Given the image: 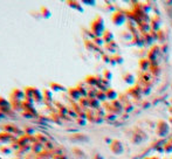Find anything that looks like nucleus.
Here are the masks:
<instances>
[{
  "mask_svg": "<svg viewBox=\"0 0 172 159\" xmlns=\"http://www.w3.org/2000/svg\"><path fill=\"white\" fill-rule=\"evenodd\" d=\"M11 102V106L14 111H24L22 109V101H19V100H10Z\"/></svg>",
  "mask_w": 172,
  "mask_h": 159,
  "instance_id": "3",
  "label": "nucleus"
},
{
  "mask_svg": "<svg viewBox=\"0 0 172 159\" xmlns=\"http://www.w3.org/2000/svg\"><path fill=\"white\" fill-rule=\"evenodd\" d=\"M0 133H1V132H0Z\"/></svg>",
  "mask_w": 172,
  "mask_h": 159,
  "instance_id": "18",
  "label": "nucleus"
},
{
  "mask_svg": "<svg viewBox=\"0 0 172 159\" xmlns=\"http://www.w3.org/2000/svg\"><path fill=\"white\" fill-rule=\"evenodd\" d=\"M32 151L35 153V155H40L42 151H43V144L41 143H35V144H32Z\"/></svg>",
  "mask_w": 172,
  "mask_h": 159,
  "instance_id": "7",
  "label": "nucleus"
},
{
  "mask_svg": "<svg viewBox=\"0 0 172 159\" xmlns=\"http://www.w3.org/2000/svg\"><path fill=\"white\" fill-rule=\"evenodd\" d=\"M36 136V139H38V142L41 143V144H46V143H48L49 140H48V138H47V136L46 134H43V133H36L35 134Z\"/></svg>",
  "mask_w": 172,
  "mask_h": 159,
  "instance_id": "10",
  "label": "nucleus"
},
{
  "mask_svg": "<svg viewBox=\"0 0 172 159\" xmlns=\"http://www.w3.org/2000/svg\"><path fill=\"white\" fill-rule=\"evenodd\" d=\"M0 159H2V158H1V157H0Z\"/></svg>",
  "mask_w": 172,
  "mask_h": 159,
  "instance_id": "17",
  "label": "nucleus"
},
{
  "mask_svg": "<svg viewBox=\"0 0 172 159\" xmlns=\"http://www.w3.org/2000/svg\"><path fill=\"white\" fill-rule=\"evenodd\" d=\"M11 151H12V149L10 147V146H1L0 147V152L1 153H11Z\"/></svg>",
  "mask_w": 172,
  "mask_h": 159,
  "instance_id": "14",
  "label": "nucleus"
},
{
  "mask_svg": "<svg viewBox=\"0 0 172 159\" xmlns=\"http://www.w3.org/2000/svg\"><path fill=\"white\" fill-rule=\"evenodd\" d=\"M33 100H34L35 103H41V102H43V95H42V91H41L40 89H38V88H35V90H34Z\"/></svg>",
  "mask_w": 172,
  "mask_h": 159,
  "instance_id": "5",
  "label": "nucleus"
},
{
  "mask_svg": "<svg viewBox=\"0 0 172 159\" xmlns=\"http://www.w3.org/2000/svg\"><path fill=\"white\" fill-rule=\"evenodd\" d=\"M40 14H41V16L42 18H46V19H49L51 18V11H49V8L48 7H46V6H41V8H40Z\"/></svg>",
  "mask_w": 172,
  "mask_h": 159,
  "instance_id": "9",
  "label": "nucleus"
},
{
  "mask_svg": "<svg viewBox=\"0 0 172 159\" xmlns=\"http://www.w3.org/2000/svg\"><path fill=\"white\" fill-rule=\"evenodd\" d=\"M15 129H16V125H14V124H11V123H8V124H5V125L2 126V131H4V132L11 133V134H14V131H15Z\"/></svg>",
  "mask_w": 172,
  "mask_h": 159,
  "instance_id": "6",
  "label": "nucleus"
},
{
  "mask_svg": "<svg viewBox=\"0 0 172 159\" xmlns=\"http://www.w3.org/2000/svg\"><path fill=\"white\" fill-rule=\"evenodd\" d=\"M5 106H11V102H10V100L0 96V109H2Z\"/></svg>",
  "mask_w": 172,
  "mask_h": 159,
  "instance_id": "12",
  "label": "nucleus"
},
{
  "mask_svg": "<svg viewBox=\"0 0 172 159\" xmlns=\"http://www.w3.org/2000/svg\"><path fill=\"white\" fill-rule=\"evenodd\" d=\"M42 95H43V103L49 106L53 102V91L49 88H45L42 90Z\"/></svg>",
  "mask_w": 172,
  "mask_h": 159,
  "instance_id": "2",
  "label": "nucleus"
},
{
  "mask_svg": "<svg viewBox=\"0 0 172 159\" xmlns=\"http://www.w3.org/2000/svg\"><path fill=\"white\" fill-rule=\"evenodd\" d=\"M26 97L25 95V90L20 89V88H14L12 93L10 95V100H19V101H24Z\"/></svg>",
  "mask_w": 172,
  "mask_h": 159,
  "instance_id": "1",
  "label": "nucleus"
},
{
  "mask_svg": "<svg viewBox=\"0 0 172 159\" xmlns=\"http://www.w3.org/2000/svg\"><path fill=\"white\" fill-rule=\"evenodd\" d=\"M49 89L52 91H65L66 90V88L62 84L57 83V82H51L49 83Z\"/></svg>",
  "mask_w": 172,
  "mask_h": 159,
  "instance_id": "4",
  "label": "nucleus"
},
{
  "mask_svg": "<svg viewBox=\"0 0 172 159\" xmlns=\"http://www.w3.org/2000/svg\"><path fill=\"white\" fill-rule=\"evenodd\" d=\"M25 95H26L27 98H33V96H34V90H35V87H32V85H27L25 87ZM25 97V98H26Z\"/></svg>",
  "mask_w": 172,
  "mask_h": 159,
  "instance_id": "8",
  "label": "nucleus"
},
{
  "mask_svg": "<svg viewBox=\"0 0 172 159\" xmlns=\"http://www.w3.org/2000/svg\"><path fill=\"white\" fill-rule=\"evenodd\" d=\"M21 115H22V117H25L26 119H33V118H35L29 111H22L21 112Z\"/></svg>",
  "mask_w": 172,
  "mask_h": 159,
  "instance_id": "15",
  "label": "nucleus"
},
{
  "mask_svg": "<svg viewBox=\"0 0 172 159\" xmlns=\"http://www.w3.org/2000/svg\"><path fill=\"white\" fill-rule=\"evenodd\" d=\"M24 131H25V134H27V136L35 134V129H34V128H32V126H25Z\"/></svg>",
  "mask_w": 172,
  "mask_h": 159,
  "instance_id": "13",
  "label": "nucleus"
},
{
  "mask_svg": "<svg viewBox=\"0 0 172 159\" xmlns=\"http://www.w3.org/2000/svg\"><path fill=\"white\" fill-rule=\"evenodd\" d=\"M4 118H6V115H5L4 112H1V111H0V120H1V119H4Z\"/></svg>",
  "mask_w": 172,
  "mask_h": 159,
  "instance_id": "16",
  "label": "nucleus"
},
{
  "mask_svg": "<svg viewBox=\"0 0 172 159\" xmlns=\"http://www.w3.org/2000/svg\"><path fill=\"white\" fill-rule=\"evenodd\" d=\"M68 93H69V96H70L73 100H77L80 97V93L77 89H73V88H71V89L68 90Z\"/></svg>",
  "mask_w": 172,
  "mask_h": 159,
  "instance_id": "11",
  "label": "nucleus"
}]
</instances>
